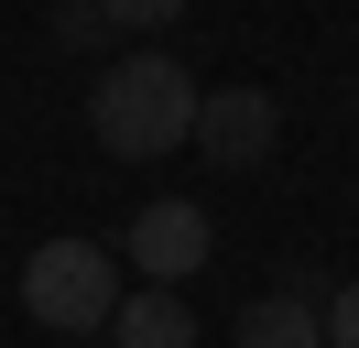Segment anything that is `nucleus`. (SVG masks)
Listing matches in <instances>:
<instances>
[{
	"mask_svg": "<svg viewBox=\"0 0 359 348\" xmlns=\"http://www.w3.org/2000/svg\"><path fill=\"white\" fill-rule=\"evenodd\" d=\"M88 130H98V152H120V163H163V152L196 130V76H185L163 44H153V55H120V65H98Z\"/></svg>",
	"mask_w": 359,
	"mask_h": 348,
	"instance_id": "obj_1",
	"label": "nucleus"
},
{
	"mask_svg": "<svg viewBox=\"0 0 359 348\" xmlns=\"http://www.w3.org/2000/svg\"><path fill=\"white\" fill-rule=\"evenodd\" d=\"M316 316H327V348H359V283H337V294H316Z\"/></svg>",
	"mask_w": 359,
	"mask_h": 348,
	"instance_id": "obj_8",
	"label": "nucleus"
},
{
	"mask_svg": "<svg viewBox=\"0 0 359 348\" xmlns=\"http://www.w3.org/2000/svg\"><path fill=\"white\" fill-rule=\"evenodd\" d=\"M109 33H120V22L98 11V0H55V44H76V55H98Z\"/></svg>",
	"mask_w": 359,
	"mask_h": 348,
	"instance_id": "obj_7",
	"label": "nucleus"
},
{
	"mask_svg": "<svg viewBox=\"0 0 359 348\" xmlns=\"http://www.w3.org/2000/svg\"><path fill=\"white\" fill-rule=\"evenodd\" d=\"M98 337H109V348H196V316H185L175 283H142V294L109 304V326H98Z\"/></svg>",
	"mask_w": 359,
	"mask_h": 348,
	"instance_id": "obj_5",
	"label": "nucleus"
},
{
	"mask_svg": "<svg viewBox=\"0 0 359 348\" xmlns=\"http://www.w3.org/2000/svg\"><path fill=\"white\" fill-rule=\"evenodd\" d=\"M98 11H109V22H175L185 0H98Z\"/></svg>",
	"mask_w": 359,
	"mask_h": 348,
	"instance_id": "obj_9",
	"label": "nucleus"
},
{
	"mask_svg": "<svg viewBox=\"0 0 359 348\" xmlns=\"http://www.w3.org/2000/svg\"><path fill=\"white\" fill-rule=\"evenodd\" d=\"M109 304H120V261L98 250V239H44V250L22 261V316L55 326V337L109 326Z\"/></svg>",
	"mask_w": 359,
	"mask_h": 348,
	"instance_id": "obj_2",
	"label": "nucleus"
},
{
	"mask_svg": "<svg viewBox=\"0 0 359 348\" xmlns=\"http://www.w3.org/2000/svg\"><path fill=\"white\" fill-rule=\"evenodd\" d=\"M196 261H207V207H185V196H153V207L131 218V272L185 283Z\"/></svg>",
	"mask_w": 359,
	"mask_h": 348,
	"instance_id": "obj_4",
	"label": "nucleus"
},
{
	"mask_svg": "<svg viewBox=\"0 0 359 348\" xmlns=\"http://www.w3.org/2000/svg\"><path fill=\"white\" fill-rule=\"evenodd\" d=\"M240 348H327V316H316L305 283H283V294L240 304Z\"/></svg>",
	"mask_w": 359,
	"mask_h": 348,
	"instance_id": "obj_6",
	"label": "nucleus"
},
{
	"mask_svg": "<svg viewBox=\"0 0 359 348\" xmlns=\"http://www.w3.org/2000/svg\"><path fill=\"white\" fill-rule=\"evenodd\" d=\"M185 142L207 152V163H262L272 142H283V109L262 98V87H196V130Z\"/></svg>",
	"mask_w": 359,
	"mask_h": 348,
	"instance_id": "obj_3",
	"label": "nucleus"
}]
</instances>
